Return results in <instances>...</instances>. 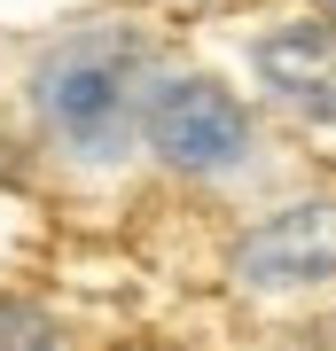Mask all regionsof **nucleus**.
Wrapping results in <instances>:
<instances>
[{
  "mask_svg": "<svg viewBox=\"0 0 336 351\" xmlns=\"http://www.w3.org/2000/svg\"><path fill=\"white\" fill-rule=\"evenodd\" d=\"M141 39L125 32H78L63 47L39 55L32 101L47 110V125L87 156H117L133 133V101H141Z\"/></svg>",
  "mask_w": 336,
  "mask_h": 351,
  "instance_id": "1",
  "label": "nucleus"
},
{
  "mask_svg": "<svg viewBox=\"0 0 336 351\" xmlns=\"http://www.w3.org/2000/svg\"><path fill=\"white\" fill-rule=\"evenodd\" d=\"M141 133H149V149L164 164H180V172H227V164H243V149H250L243 101L227 86H212V78H172V86H157L149 110H141Z\"/></svg>",
  "mask_w": 336,
  "mask_h": 351,
  "instance_id": "2",
  "label": "nucleus"
},
{
  "mask_svg": "<svg viewBox=\"0 0 336 351\" xmlns=\"http://www.w3.org/2000/svg\"><path fill=\"white\" fill-rule=\"evenodd\" d=\"M235 274L250 289H305V281H328L336 274V203H289L266 226H250L243 250H235Z\"/></svg>",
  "mask_w": 336,
  "mask_h": 351,
  "instance_id": "3",
  "label": "nucleus"
},
{
  "mask_svg": "<svg viewBox=\"0 0 336 351\" xmlns=\"http://www.w3.org/2000/svg\"><path fill=\"white\" fill-rule=\"evenodd\" d=\"M258 78L305 125H336V24H282L258 39Z\"/></svg>",
  "mask_w": 336,
  "mask_h": 351,
  "instance_id": "4",
  "label": "nucleus"
},
{
  "mask_svg": "<svg viewBox=\"0 0 336 351\" xmlns=\"http://www.w3.org/2000/svg\"><path fill=\"white\" fill-rule=\"evenodd\" d=\"M0 351H55V328L24 304H0Z\"/></svg>",
  "mask_w": 336,
  "mask_h": 351,
  "instance_id": "5",
  "label": "nucleus"
},
{
  "mask_svg": "<svg viewBox=\"0 0 336 351\" xmlns=\"http://www.w3.org/2000/svg\"><path fill=\"white\" fill-rule=\"evenodd\" d=\"M321 8H328V16H336V0H321Z\"/></svg>",
  "mask_w": 336,
  "mask_h": 351,
  "instance_id": "6",
  "label": "nucleus"
}]
</instances>
